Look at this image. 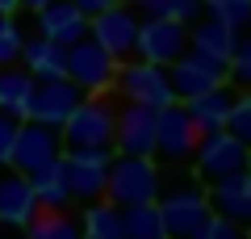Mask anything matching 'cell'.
<instances>
[{"instance_id": "obj_1", "label": "cell", "mask_w": 251, "mask_h": 239, "mask_svg": "<svg viewBox=\"0 0 251 239\" xmlns=\"http://www.w3.org/2000/svg\"><path fill=\"white\" fill-rule=\"evenodd\" d=\"M155 210H159V218H163V235L168 239H188L209 214L201 177H193V172H168V177H163L159 172Z\"/></svg>"}, {"instance_id": "obj_2", "label": "cell", "mask_w": 251, "mask_h": 239, "mask_svg": "<svg viewBox=\"0 0 251 239\" xmlns=\"http://www.w3.org/2000/svg\"><path fill=\"white\" fill-rule=\"evenodd\" d=\"M159 189V164L151 155H122L113 151L105 168V202L113 206H134V202H155Z\"/></svg>"}, {"instance_id": "obj_3", "label": "cell", "mask_w": 251, "mask_h": 239, "mask_svg": "<svg viewBox=\"0 0 251 239\" xmlns=\"http://www.w3.org/2000/svg\"><path fill=\"white\" fill-rule=\"evenodd\" d=\"M113 71H117V59L100 42H92L88 34L63 46V76L72 80L84 97L88 92H109L113 89Z\"/></svg>"}, {"instance_id": "obj_4", "label": "cell", "mask_w": 251, "mask_h": 239, "mask_svg": "<svg viewBox=\"0 0 251 239\" xmlns=\"http://www.w3.org/2000/svg\"><path fill=\"white\" fill-rule=\"evenodd\" d=\"M63 147H113V101L105 92H88L59 126Z\"/></svg>"}, {"instance_id": "obj_5", "label": "cell", "mask_w": 251, "mask_h": 239, "mask_svg": "<svg viewBox=\"0 0 251 239\" xmlns=\"http://www.w3.org/2000/svg\"><path fill=\"white\" fill-rule=\"evenodd\" d=\"M113 159V147H63V177L72 206H88L105 197V168Z\"/></svg>"}, {"instance_id": "obj_6", "label": "cell", "mask_w": 251, "mask_h": 239, "mask_svg": "<svg viewBox=\"0 0 251 239\" xmlns=\"http://www.w3.org/2000/svg\"><path fill=\"white\" fill-rule=\"evenodd\" d=\"M197 139L201 134H197V126H193V118L184 114L180 101H168V105L155 109V151H151V159H159L168 168H180V164L193 159Z\"/></svg>"}, {"instance_id": "obj_7", "label": "cell", "mask_w": 251, "mask_h": 239, "mask_svg": "<svg viewBox=\"0 0 251 239\" xmlns=\"http://www.w3.org/2000/svg\"><path fill=\"white\" fill-rule=\"evenodd\" d=\"M113 89L122 92L126 101L134 105H147V109H159L172 101V84H168V67L159 63H147V59H122L113 71Z\"/></svg>"}, {"instance_id": "obj_8", "label": "cell", "mask_w": 251, "mask_h": 239, "mask_svg": "<svg viewBox=\"0 0 251 239\" xmlns=\"http://www.w3.org/2000/svg\"><path fill=\"white\" fill-rule=\"evenodd\" d=\"M222 80H226V59L205 55V51H193V46H188L176 63H168L172 101H193V97H201L205 89L222 84Z\"/></svg>"}, {"instance_id": "obj_9", "label": "cell", "mask_w": 251, "mask_h": 239, "mask_svg": "<svg viewBox=\"0 0 251 239\" xmlns=\"http://www.w3.org/2000/svg\"><path fill=\"white\" fill-rule=\"evenodd\" d=\"M88 38H92V42H100L117 63H122V59H134L138 9H134V4H126V0H117V4H109V9L92 13V17H88Z\"/></svg>"}, {"instance_id": "obj_10", "label": "cell", "mask_w": 251, "mask_h": 239, "mask_svg": "<svg viewBox=\"0 0 251 239\" xmlns=\"http://www.w3.org/2000/svg\"><path fill=\"white\" fill-rule=\"evenodd\" d=\"M188 51V26L172 17H138V38H134V55L147 63H176Z\"/></svg>"}, {"instance_id": "obj_11", "label": "cell", "mask_w": 251, "mask_h": 239, "mask_svg": "<svg viewBox=\"0 0 251 239\" xmlns=\"http://www.w3.org/2000/svg\"><path fill=\"white\" fill-rule=\"evenodd\" d=\"M193 164H197L201 180H218V177H230V172H243L247 168V143L234 139L230 130H209L193 147Z\"/></svg>"}, {"instance_id": "obj_12", "label": "cell", "mask_w": 251, "mask_h": 239, "mask_svg": "<svg viewBox=\"0 0 251 239\" xmlns=\"http://www.w3.org/2000/svg\"><path fill=\"white\" fill-rule=\"evenodd\" d=\"M63 155V134L59 126H46V122H34V118H21L17 126V143H13V168L17 172H34L42 168V164H50V159Z\"/></svg>"}, {"instance_id": "obj_13", "label": "cell", "mask_w": 251, "mask_h": 239, "mask_svg": "<svg viewBox=\"0 0 251 239\" xmlns=\"http://www.w3.org/2000/svg\"><path fill=\"white\" fill-rule=\"evenodd\" d=\"M84 92L75 89L67 76H50V80H34V92H29V105H25V118L34 122H46V126H63L67 114L80 105Z\"/></svg>"}, {"instance_id": "obj_14", "label": "cell", "mask_w": 251, "mask_h": 239, "mask_svg": "<svg viewBox=\"0 0 251 239\" xmlns=\"http://www.w3.org/2000/svg\"><path fill=\"white\" fill-rule=\"evenodd\" d=\"M113 151L122 155H151L155 151V109L147 105H126L113 109Z\"/></svg>"}, {"instance_id": "obj_15", "label": "cell", "mask_w": 251, "mask_h": 239, "mask_svg": "<svg viewBox=\"0 0 251 239\" xmlns=\"http://www.w3.org/2000/svg\"><path fill=\"white\" fill-rule=\"evenodd\" d=\"M205 202H209V214H222V218L239 222V227L251 222V177H247V168L209 180Z\"/></svg>"}, {"instance_id": "obj_16", "label": "cell", "mask_w": 251, "mask_h": 239, "mask_svg": "<svg viewBox=\"0 0 251 239\" xmlns=\"http://www.w3.org/2000/svg\"><path fill=\"white\" fill-rule=\"evenodd\" d=\"M38 202L34 189H29V177L17 172L13 164H0V222L4 227H25L34 218Z\"/></svg>"}, {"instance_id": "obj_17", "label": "cell", "mask_w": 251, "mask_h": 239, "mask_svg": "<svg viewBox=\"0 0 251 239\" xmlns=\"http://www.w3.org/2000/svg\"><path fill=\"white\" fill-rule=\"evenodd\" d=\"M38 34L50 38V42H59V46H67V42H75V38L88 34V17L75 9L72 0H50V4L38 9Z\"/></svg>"}, {"instance_id": "obj_18", "label": "cell", "mask_w": 251, "mask_h": 239, "mask_svg": "<svg viewBox=\"0 0 251 239\" xmlns=\"http://www.w3.org/2000/svg\"><path fill=\"white\" fill-rule=\"evenodd\" d=\"M230 101H234V89L230 84H214V89H205L201 97L193 101H180L184 105V114L193 118V126H197V134H209V130H222L226 126V114H230Z\"/></svg>"}, {"instance_id": "obj_19", "label": "cell", "mask_w": 251, "mask_h": 239, "mask_svg": "<svg viewBox=\"0 0 251 239\" xmlns=\"http://www.w3.org/2000/svg\"><path fill=\"white\" fill-rule=\"evenodd\" d=\"M29 189H34L38 206H46V210H67L72 206V193H67V177H63V155L29 172Z\"/></svg>"}, {"instance_id": "obj_20", "label": "cell", "mask_w": 251, "mask_h": 239, "mask_svg": "<svg viewBox=\"0 0 251 239\" xmlns=\"http://www.w3.org/2000/svg\"><path fill=\"white\" fill-rule=\"evenodd\" d=\"M21 231H25V239H84L80 218L72 214V206L67 210H46V206H38L34 218Z\"/></svg>"}, {"instance_id": "obj_21", "label": "cell", "mask_w": 251, "mask_h": 239, "mask_svg": "<svg viewBox=\"0 0 251 239\" xmlns=\"http://www.w3.org/2000/svg\"><path fill=\"white\" fill-rule=\"evenodd\" d=\"M239 34H243V30H230V26H222V21H214V17L201 13V17L188 26V46H193V51H205V55L226 59V55L234 51V38H239Z\"/></svg>"}, {"instance_id": "obj_22", "label": "cell", "mask_w": 251, "mask_h": 239, "mask_svg": "<svg viewBox=\"0 0 251 239\" xmlns=\"http://www.w3.org/2000/svg\"><path fill=\"white\" fill-rule=\"evenodd\" d=\"M21 67L29 71L34 80H50V76H63V46L50 42V38H25L21 46Z\"/></svg>"}, {"instance_id": "obj_23", "label": "cell", "mask_w": 251, "mask_h": 239, "mask_svg": "<svg viewBox=\"0 0 251 239\" xmlns=\"http://www.w3.org/2000/svg\"><path fill=\"white\" fill-rule=\"evenodd\" d=\"M80 231L84 239H126V227H122V206L113 202H88L84 206V218H80Z\"/></svg>"}, {"instance_id": "obj_24", "label": "cell", "mask_w": 251, "mask_h": 239, "mask_svg": "<svg viewBox=\"0 0 251 239\" xmlns=\"http://www.w3.org/2000/svg\"><path fill=\"white\" fill-rule=\"evenodd\" d=\"M29 92H34V76L17 63L0 67V114H13V118H25L29 105Z\"/></svg>"}, {"instance_id": "obj_25", "label": "cell", "mask_w": 251, "mask_h": 239, "mask_svg": "<svg viewBox=\"0 0 251 239\" xmlns=\"http://www.w3.org/2000/svg\"><path fill=\"white\" fill-rule=\"evenodd\" d=\"M122 227H126V239H168V235H163V218H159V210H155V202L122 206Z\"/></svg>"}, {"instance_id": "obj_26", "label": "cell", "mask_w": 251, "mask_h": 239, "mask_svg": "<svg viewBox=\"0 0 251 239\" xmlns=\"http://www.w3.org/2000/svg\"><path fill=\"white\" fill-rule=\"evenodd\" d=\"M130 4L138 9V17H172L184 26H193L205 13V0H130Z\"/></svg>"}, {"instance_id": "obj_27", "label": "cell", "mask_w": 251, "mask_h": 239, "mask_svg": "<svg viewBox=\"0 0 251 239\" xmlns=\"http://www.w3.org/2000/svg\"><path fill=\"white\" fill-rule=\"evenodd\" d=\"M226 84L234 92H243L251 84V38H234V51L226 55Z\"/></svg>"}, {"instance_id": "obj_28", "label": "cell", "mask_w": 251, "mask_h": 239, "mask_svg": "<svg viewBox=\"0 0 251 239\" xmlns=\"http://www.w3.org/2000/svg\"><path fill=\"white\" fill-rule=\"evenodd\" d=\"M205 17L222 21V26H230V30H247L251 0H205Z\"/></svg>"}, {"instance_id": "obj_29", "label": "cell", "mask_w": 251, "mask_h": 239, "mask_svg": "<svg viewBox=\"0 0 251 239\" xmlns=\"http://www.w3.org/2000/svg\"><path fill=\"white\" fill-rule=\"evenodd\" d=\"M21 46H25V30L13 13H0V67L21 59Z\"/></svg>"}, {"instance_id": "obj_30", "label": "cell", "mask_w": 251, "mask_h": 239, "mask_svg": "<svg viewBox=\"0 0 251 239\" xmlns=\"http://www.w3.org/2000/svg\"><path fill=\"white\" fill-rule=\"evenodd\" d=\"M222 130H230L234 139L251 143V97H247V92H234L230 114H226V126H222Z\"/></svg>"}, {"instance_id": "obj_31", "label": "cell", "mask_w": 251, "mask_h": 239, "mask_svg": "<svg viewBox=\"0 0 251 239\" xmlns=\"http://www.w3.org/2000/svg\"><path fill=\"white\" fill-rule=\"evenodd\" d=\"M188 239H243V227L230 222V218H222V214H205V222H201Z\"/></svg>"}, {"instance_id": "obj_32", "label": "cell", "mask_w": 251, "mask_h": 239, "mask_svg": "<svg viewBox=\"0 0 251 239\" xmlns=\"http://www.w3.org/2000/svg\"><path fill=\"white\" fill-rule=\"evenodd\" d=\"M17 126H21V118H13V114H0V164H9V159H13Z\"/></svg>"}, {"instance_id": "obj_33", "label": "cell", "mask_w": 251, "mask_h": 239, "mask_svg": "<svg viewBox=\"0 0 251 239\" xmlns=\"http://www.w3.org/2000/svg\"><path fill=\"white\" fill-rule=\"evenodd\" d=\"M75 9L84 13V17H92V13H100V9H109V4H117V0H72Z\"/></svg>"}, {"instance_id": "obj_34", "label": "cell", "mask_w": 251, "mask_h": 239, "mask_svg": "<svg viewBox=\"0 0 251 239\" xmlns=\"http://www.w3.org/2000/svg\"><path fill=\"white\" fill-rule=\"evenodd\" d=\"M0 239H25V231H21V227H4V222H0Z\"/></svg>"}, {"instance_id": "obj_35", "label": "cell", "mask_w": 251, "mask_h": 239, "mask_svg": "<svg viewBox=\"0 0 251 239\" xmlns=\"http://www.w3.org/2000/svg\"><path fill=\"white\" fill-rule=\"evenodd\" d=\"M42 4H50V0H21V9H29V13H38Z\"/></svg>"}, {"instance_id": "obj_36", "label": "cell", "mask_w": 251, "mask_h": 239, "mask_svg": "<svg viewBox=\"0 0 251 239\" xmlns=\"http://www.w3.org/2000/svg\"><path fill=\"white\" fill-rule=\"evenodd\" d=\"M21 9V0H0V13H17Z\"/></svg>"}]
</instances>
